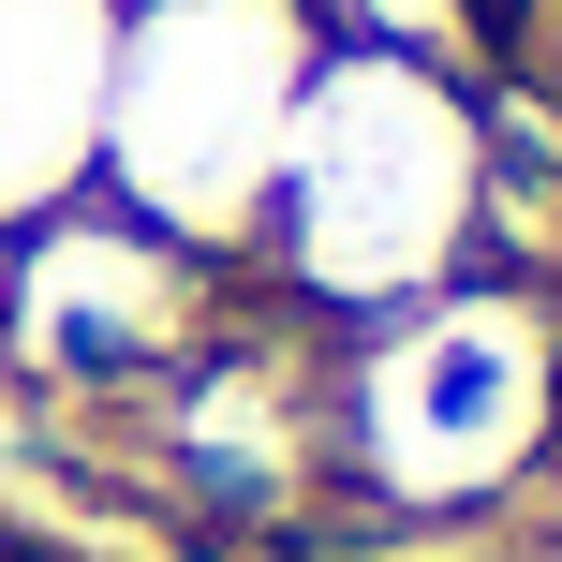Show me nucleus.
<instances>
[{"label": "nucleus", "instance_id": "obj_1", "mask_svg": "<svg viewBox=\"0 0 562 562\" xmlns=\"http://www.w3.org/2000/svg\"><path fill=\"white\" fill-rule=\"evenodd\" d=\"M326 59L311 0H119L104 75V207H134L178 252H252L281 193V134Z\"/></svg>", "mask_w": 562, "mask_h": 562}, {"label": "nucleus", "instance_id": "obj_2", "mask_svg": "<svg viewBox=\"0 0 562 562\" xmlns=\"http://www.w3.org/2000/svg\"><path fill=\"white\" fill-rule=\"evenodd\" d=\"M459 223H474V134H459V104L415 59H311L267 237H252V252H281L267 281L296 311H385V296L459 267Z\"/></svg>", "mask_w": 562, "mask_h": 562}, {"label": "nucleus", "instance_id": "obj_3", "mask_svg": "<svg viewBox=\"0 0 562 562\" xmlns=\"http://www.w3.org/2000/svg\"><path fill=\"white\" fill-rule=\"evenodd\" d=\"M119 0H0V237L104 193Z\"/></svg>", "mask_w": 562, "mask_h": 562}]
</instances>
